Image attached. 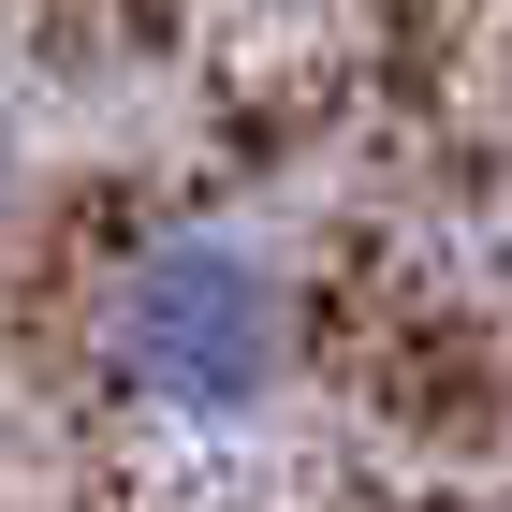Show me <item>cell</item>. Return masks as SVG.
<instances>
[{
  "mask_svg": "<svg viewBox=\"0 0 512 512\" xmlns=\"http://www.w3.org/2000/svg\"><path fill=\"white\" fill-rule=\"evenodd\" d=\"M103 366H118L132 410L235 425V410L278 395V366H293V293L235 235H147L103 278Z\"/></svg>",
  "mask_w": 512,
  "mask_h": 512,
  "instance_id": "obj_1",
  "label": "cell"
}]
</instances>
